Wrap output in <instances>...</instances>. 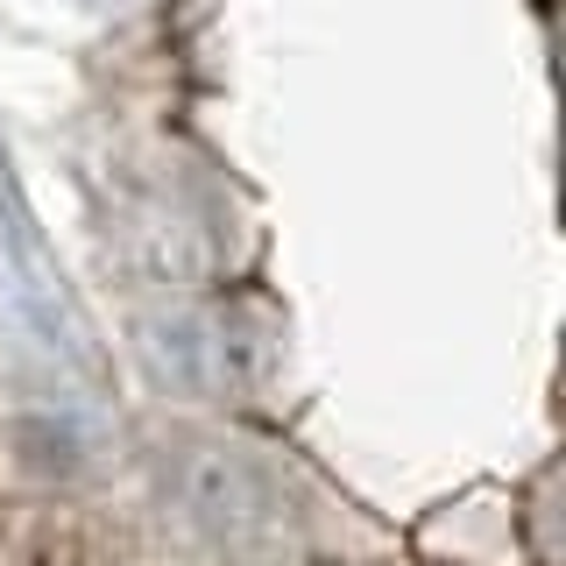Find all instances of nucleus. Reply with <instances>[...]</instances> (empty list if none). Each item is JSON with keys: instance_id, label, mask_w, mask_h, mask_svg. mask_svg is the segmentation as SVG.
Listing matches in <instances>:
<instances>
[{"instance_id": "1", "label": "nucleus", "mask_w": 566, "mask_h": 566, "mask_svg": "<svg viewBox=\"0 0 566 566\" xmlns=\"http://www.w3.org/2000/svg\"><path fill=\"white\" fill-rule=\"evenodd\" d=\"M0 566H142L78 460L0 403Z\"/></svg>"}]
</instances>
